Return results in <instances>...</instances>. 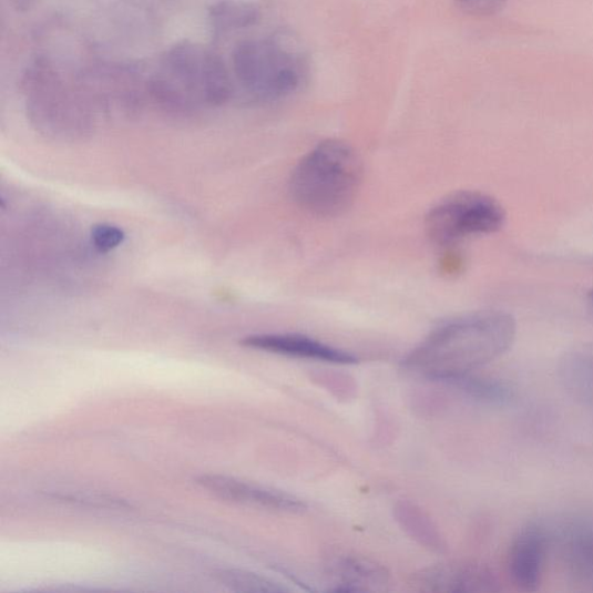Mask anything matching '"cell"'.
Returning <instances> with one entry per match:
<instances>
[{"mask_svg":"<svg viewBox=\"0 0 593 593\" xmlns=\"http://www.w3.org/2000/svg\"><path fill=\"white\" fill-rule=\"evenodd\" d=\"M243 346L276 355L319 360L334 365H355L357 358L345 351L297 334H262L246 338Z\"/></svg>","mask_w":593,"mask_h":593,"instance_id":"8","label":"cell"},{"mask_svg":"<svg viewBox=\"0 0 593 593\" xmlns=\"http://www.w3.org/2000/svg\"><path fill=\"white\" fill-rule=\"evenodd\" d=\"M211 20L222 31L252 28L262 18L259 7L246 0H219L209 11Z\"/></svg>","mask_w":593,"mask_h":593,"instance_id":"13","label":"cell"},{"mask_svg":"<svg viewBox=\"0 0 593 593\" xmlns=\"http://www.w3.org/2000/svg\"><path fill=\"white\" fill-rule=\"evenodd\" d=\"M467 397L487 403L503 405L512 398V392L502 382L474 377L471 374L448 381Z\"/></svg>","mask_w":593,"mask_h":593,"instance_id":"14","label":"cell"},{"mask_svg":"<svg viewBox=\"0 0 593 593\" xmlns=\"http://www.w3.org/2000/svg\"><path fill=\"white\" fill-rule=\"evenodd\" d=\"M234 68L241 84L262 99L290 95L303 80V61L278 40L245 41L234 53Z\"/></svg>","mask_w":593,"mask_h":593,"instance_id":"4","label":"cell"},{"mask_svg":"<svg viewBox=\"0 0 593 593\" xmlns=\"http://www.w3.org/2000/svg\"><path fill=\"white\" fill-rule=\"evenodd\" d=\"M91 239L93 246L101 253H108L123 244L124 232L114 225L100 224L93 227Z\"/></svg>","mask_w":593,"mask_h":593,"instance_id":"16","label":"cell"},{"mask_svg":"<svg viewBox=\"0 0 593 593\" xmlns=\"http://www.w3.org/2000/svg\"><path fill=\"white\" fill-rule=\"evenodd\" d=\"M587 299H589V304L591 305L592 309H593V290H591L587 295Z\"/></svg>","mask_w":593,"mask_h":593,"instance_id":"18","label":"cell"},{"mask_svg":"<svg viewBox=\"0 0 593 593\" xmlns=\"http://www.w3.org/2000/svg\"><path fill=\"white\" fill-rule=\"evenodd\" d=\"M566 565L573 573L593 583V525L580 523L566 529L562 536Z\"/></svg>","mask_w":593,"mask_h":593,"instance_id":"11","label":"cell"},{"mask_svg":"<svg viewBox=\"0 0 593 593\" xmlns=\"http://www.w3.org/2000/svg\"><path fill=\"white\" fill-rule=\"evenodd\" d=\"M216 577L232 590L241 592H288L290 589L263 575L238 570H224Z\"/></svg>","mask_w":593,"mask_h":593,"instance_id":"15","label":"cell"},{"mask_svg":"<svg viewBox=\"0 0 593 593\" xmlns=\"http://www.w3.org/2000/svg\"><path fill=\"white\" fill-rule=\"evenodd\" d=\"M550 546L546 529L531 523L514 536L508 556L509 574L522 591H536L543 582Z\"/></svg>","mask_w":593,"mask_h":593,"instance_id":"6","label":"cell"},{"mask_svg":"<svg viewBox=\"0 0 593 593\" xmlns=\"http://www.w3.org/2000/svg\"><path fill=\"white\" fill-rule=\"evenodd\" d=\"M197 483L221 500L280 512H300L303 501L276 489L224 476H202Z\"/></svg>","mask_w":593,"mask_h":593,"instance_id":"7","label":"cell"},{"mask_svg":"<svg viewBox=\"0 0 593 593\" xmlns=\"http://www.w3.org/2000/svg\"><path fill=\"white\" fill-rule=\"evenodd\" d=\"M559 375L566 391L593 408V345L566 352L561 360Z\"/></svg>","mask_w":593,"mask_h":593,"instance_id":"9","label":"cell"},{"mask_svg":"<svg viewBox=\"0 0 593 593\" xmlns=\"http://www.w3.org/2000/svg\"><path fill=\"white\" fill-rule=\"evenodd\" d=\"M507 0H454L457 8L471 16H492L504 7Z\"/></svg>","mask_w":593,"mask_h":593,"instance_id":"17","label":"cell"},{"mask_svg":"<svg viewBox=\"0 0 593 593\" xmlns=\"http://www.w3.org/2000/svg\"><path fill=\"white\" fill-rule=\"evenodd\" d=\"M422 584L431 591H491L494 577L478 566L467 569H438L422 575Z\"/></svg>","mask_w":593,"mask_h":593,"instance_id":"10","label":"cell"},{"mask_svg":"<svg viewBox=\"0 0 593 593\" xmlns=\"http://www.w3.org/2000/svg\"><path fill=\"white\" fill-rule=\"evenodd\" d=\"M518 333L514 318L499 309H483L438 327L403 360L408 372L450 381L487 366L512 346Z\"/></svg>","mask_w":593,"mask_h":593,"instance_id":"1","label":"cell"},{"mask_svg":"<svg viewBox=\"0 0 593 593\" xmlns=\"http://www.w3.org/2000/svg\"><path fill=\"white\" fill-rule=\"evenodd\" d=\"M337 591H369L386 583V574L379 565L362 560H345L337 565Z\"/></svg>","mask_w":593,"mask_h":593,"instance_id":"12","label":"cell"},{"mask_svg":"<svg viewBox=\"0 0 593 593\" xmlns=\"http://www.w3.org/2000/svg\"><path fill=\"white\" fill-rule=\"evenodd\" d=\"M364 166L356 150L341 140H327L295 167L289 190L295 203L316 217L344 215L362 184Z\"/></svg>","mask_w":593,"mask_h":593,"instance_id":"2","label":"cell"},{"mask_svg":"<svg viewBox=\"0 0 593 593\" xmlns=\"http://www.w3.org/2000/svg\"><path fill=\"white\" fill-rule=\"evenodd\" d=\"M507 221L503 205L493 196L460 191L438 202L426 217L429 239L442 247L476 236L493 235Z\"/></svg>","mask_w":593,"mask_h":593,"instance_id":"3","label":"cell"},{"mask_svg":"<svg viewBox=\"0 0 593 593\" xmlns=\"http://www.w3.org/2000/svg\"><path fill=\"white\" fill-rule=\"evenodd\" d=\"M167 73L191 96L201 98L212 105H222L232 93V84L219 57L194 43L174 45L166 58Z\"/></svg>","mask_w":593,"mask_h":593,"instance_id":"5","label":"cell"}]
</instances>
